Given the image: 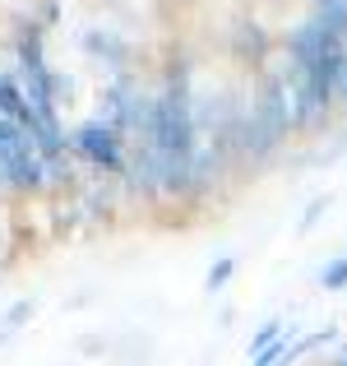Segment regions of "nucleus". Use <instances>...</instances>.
Listing matches in <instances>:
<instances>
[{
  "mask_svg": "<svg viewBox=\"0 0 347 366\" xmlns=\"http://www.w3.org/2000/svg\"><path fill=\"white\" fill-rule=\"evenodd\" d=\"M320 287L324 292H343L347 287V255H333L329 264L320 269Z\"/></svg>",
  "mask_w": 347,
  "mask_h": 366,
  "instance_id": "5",
  "label": "nucleus"
},
{
  "mask_svg": "<svg viewBox=\"0 0 347 366\" xmlns=\"http://www.w3.org/2000/svg\"><path fill=\"white\" fill-rule=\"evenodd\" d=\"M46 158L24 125L0 117V186L5 190H37L46 181Z\"/></svg>",
  "mask_w": 347,
  "mask_h": 366,
  "instance_id": "1",
  "label": "nucleus"
},
{
  "mask_svg": "<svg viewBox=\"0 0 347 366\" xmlns=\"http://www.w3.org/2000/svg\"><path fill=\"white\" fill-rule=\"evenodd\" d=\"M70 149L79 153L84 162L102 167V172H125V167H130V139H125L107 117L74 125V130H70Z\"/></svg>",
  "mask_w": 347,
  "mask_h": 366,
  "instance_id": "2",
  "label": "nucleus"
},
{
  "mask_svg": "<svg viewBox=\"0 0 347 366\" xmlns=\"http://www.w3.org/2000/svg\"><path fill=\"white\" fill-rule=\"evenodd\" d=\"M28 315H33V302H19V306H14V311H9V315H5V330H9V334H14V325H19V320H28Z\"/></svg>",
  "mask_w": 347,
  "mask_h": 366,
  "instance_id": "7",
  "label": "nucleus"
},
{
  "mask_svg": "<svg viewBox=\"0 0 347 366\" xmlns=\"http://www.w3.org/2000/svg\"><path fill=\"white\" fill-rule=\"evenodd\" d=\"M324 5H333V0H311V9H324Z\"/></svg>",
  "mask_w": 347,
  "mask_h": 366,
  "instance_id": "10",
  "label": "nucleus"
},
{
  "mask_svg": "<svg viewBox=\"0 0 347 366\" xmlns=\"http://www.w3.org/2000/svg\"><path fill=\"white\" fill-rule=\"evenodd\" d=\"M292 330H296V325H287V320H264L255 334H250V357H259L264 348H273V343L283 339V334H292Z\"/></svg>",
  "mask_w": 347,
  "mask_h": 366,
  "instance_id": "3",
  "label": "nucleus"
},
{
  "mask_svg": "<svg viewBox=\"0 0 347 366\" xmlns=\"http://www.w3.org/2000/svg\"><path fill=\"white\" fill-rule=\"evenodd\" d=\"M324 204H329V199H315L311 209H306V218H301V232H311L315 223H320V214H324Z\"/></svg>",
  "mask_w": 347,
  "mask_h": 366,
  "instance_id": "8",
  "label": "nucleus"
},
{
  "mask_svg": "<svg viewBox=\"0 0 347 366\" xmlns=\"http://www.w3.org/2000/svg\"><path fill=\"white\" fill-rule=\"evenodd\" d=\"M231 274H236V255H218V264L208 269V278H204V292H223V287L231 283Z\"/></svg>",
  "mask_w": 347,
  "mask_h": 366,
  "instance_id": "4",
  "label": "nucleus"
},
{
  "mask_svg": "<svg viewBox=\"0 0 347 366\" xmlns=\"http://www.w3.org/2000/svg\"><path fill=\"white\" fill-rule=\"evenodd\" d=\"M333 366H347V348H343V352H338V357H333Z\"/></svg>",
  "mask_w": 347,
  "mask_h": 366,
  "instance_id": "9",
  "label": "nucleus"
},
{
  "mask_svg": "<svg viewBox=\"0 0 347 366\" xmlns=\"http://www.w3.org/2000/svg\"><path fill=\"white\" fill-rule=\"evenodd\" d=\"M292 343H296V330H292V334H283V339H278L273 348H264L259 357H250V366H283V362H287V352H292Z\"/></svg>",
  "mask_w": 347,
  "mask_h": 366,
  "instance_id": "6",
  "label": "nucleus"
}]
</instances>
